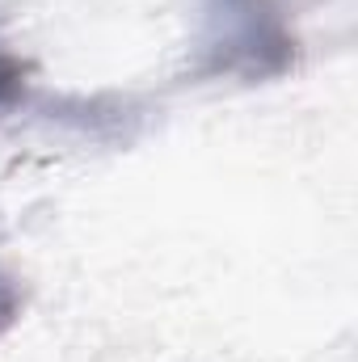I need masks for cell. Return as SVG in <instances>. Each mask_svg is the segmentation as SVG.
Listing matches in <instances>:
<instances>
[{
  "label": "cell",
  "mask_w": 358,
  "mask_h": 362,
  "mask_svg": "<svg viewBox=\"0 0 358 362\" xmlns=\"http://www.w3.org/2000/svg\"><path fill=\"white\" fill-rule=\"evenodd\" d=\"M8 312H13V303H8V299H4V295H0V325H4V320H8Z\"/></svg>",
  "instance_id": "cell-1"
}]
</instances>
